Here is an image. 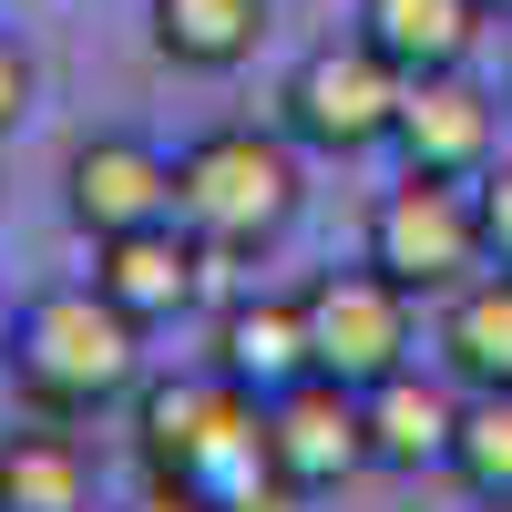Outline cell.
Wrapping results in <instances>:
<instances>
[{
    "mask_svg": "<svg viewBox=\"0 0 512 512\" xmlns=\"http://www.w3.org/2000/svg\"><path fill=\"white\" fill-rule=\"evenodd\" d=\"M482 11H502V21H512V0H482Z\"/></svg>",
    "mask_w": 512,
    "mask_h": 512,
    "instance_id": "22",
    "label": "cell"
},
{
    "mask_svg": "<svg viewBox=\"0 0 512 512\" xmlns=\"http://www.w3.org/2000/svg\"><path fill=\"white\" fill-rule=\"evenodd\" d=\"M420 175H482L492 164V93L472 72H420L400 93V134H390Z\"/></svg>",
    "mask_w": 512,
    "mask_h": 512,
    "instance_id": "10",
    "label": "cell"
},
{
    "mask_svg": "<svg viewBox=\"0 0 512 512\" xmlns=\"http://www.w3.org/2000/svg\"><path fill=\"white\" fill-rule=\"evenodd\" d=\"M482 512H512V502H482Z\"/></svg>",
    "mask_w": 512,
    "mask_h": 512,
    "instance_id": "23",
    "label": "cell"
},
{
    "mask_svg": "<svg viewBox=\"0 0 512 512\" xmlns=\"http://www.w3.org/2000/svg\"><path fill=\"white\" fill-rule=\"evenodd\" d=\"M134 441H144L154 482H185L216 512H287L297 502L287 472H277V441H267V400H246L226 369L154 379V390L134 400Z\"/></svg>",
    "mask_w": 512,
    "mask_h": 512,
    "instance_id": "1",
    "label": "cell"
},
{
    "mask_svg": "<svg viewBox=\"0 0 512 512\" xmlns=\"http://www.w3.org/2000/svg\"><path fill=\"white\" fill-rule=\"evenodd\" d=\"M369 267L379 277H400L410 297H451V287H472L492 267V246H482V185L472 175H410L369 205Z\"/></svg>",
    "mask_w": 512,
    "mask_h": 512,
    "instance_id": "4",
    "label": "cell"
},
{
    "mask_svg": "<svg viewBox=\"0 0 512 512\" xmlns=\"http://www.w3.org/2000/svg\"><path fill=\"white\" fill-rule=\"evenodd\" d=\"M62 205H72V226L93 246L134 236V226H164L175 216V154H154L144 134H93L62 164Z\"/></svg>",
    "mask_w": 512,
    "mask_h": 512,
    "instance_id": "7",
    "label": "cell"
},
{
    "mask_svg": "<svg viewBox=\"0 0 512 512\" xmlns=\"http://www.w3.org/2000/svg\"><path fill=\"white\" fill-rule=\"evenodd\" d=\"M297 308H308L318 379L379 390L390 369H410V287H400V277H379V267H328Z\"/></svg>",
    "mask_w": 512,
    "mask_h": 512,
    "instance_id": "6",
    "label": "cell"
},
{
    "mask_svg": "<svg viewBox=\"0 0 512 512\" xmlns=\"http://www.w3.org/2000/svg\"><path fill=\"white\" fill-rule=\"evenodd\" d=\"M267 41V0H154V52L185 72H236Z\"/></svg>",
    "mask_w": 512,
    "mask_h": 512,
    "instance_id": "16",
    "label": "cell"
},
{
    "mask_svg": "<svg viewBox=\"0 0 512 512\" xmlns=\"http://www.w3.org/2000/svg\"><path fill=\"white\" fill-rule=\"evenodd\" d=\"M441 472L472 502H512V390H472V400H461V431H451Z\"/></svg>",
    "mask_w": 512,
    "mask_h": 512,
    "instance_id": "17",
    "label": "cell"
},
{
    "mask_svg": "<svg viewBox=\"0 0 512 512\" xmlns=\"http://www.w3.org/2000/svg\"><path fill=\"white\" fill-rule=\"evenodd\" d=\"M359 410H369V461L379 472H431V461H451V431H461V390L451 379L390 369L379 390H359Z\"/></svg>",
    "mask_w": 512,
    "mask_h": 512,
    "instance_id": "11",
    "label": "cell"
},
{
    "mask_svg": "<svg viewBox=\"0 0 512 512\" xmlns=\"http://www.w3.org/2000/svg\"><path fill=\"white\" fill-rule=\"evenodd\" d=\"M482 0H359V41L369 52H390L410 82L420 72H461L472 62V41H482Z\"/></svg>",
    "mask_w": 512,
    "mask_h": 512,
    "instance_id": "13",
    "label": "cell"
},
{
    "mask_svg": "<svg viewBox=\"0 0 512 512\" xmlns=\"http://www.w3.org/2000/svg\"><path fill=\"white\" fill-rule=\"evenodd\" d=\"M441 369L461 390H512V267H482L441 308Z\"/></svg>",
    "mask_w": 512,
    "mask_h": 512,
    "instance_id": "14",
    "label": "cell"
},
{
    "mask_svg": "<svg viewBox=\"0 0 512 512\" xmlns=\"http://www.w3.org/2000/svg\"><path fill=\"white\" fill-rule=\"evenodd\" d=\"M482 246H492V267H512V154L502 164H482Z\"/></svg>",
    "mask_w": 512,
    "mask_h": 512,
    "instance_id": "18",
    "label": "cell"
},
{
    "mask_svg": "<svg viewBox=\"0 0 512 512\" xmlns=\"http://www.w3.org/2000/svg\"><path fill=\"white\" fill-rule=\"evenodd\" d=\"M297 154L256 123H216L175 154V226L205 246V256H246V246H277L287 216H297Z\"/></svg>",
    "mask_w": 512,
    "mask_h": 512,
    "instance_id": "3",
    "label": "cell"
},
{
    "mask_svg": "<svg viewBox=\"0 0 512 512\" xmlns=\"http://www.w3.org/2000/svg\"><path fill=\"white\" fill-rule=\"evenodd\" d=\"M134 512H216V502H195L185 482H144V502H134Z\"/></svg>",
    "mask_w": 512,
    "mask_h": 512,
    "instance_id": "20",
    "label": "cell"
},
{
    "mask_svg": "<svg viewBox=\"0 0 512 512\" xmlns=\"http://www.w3.org/2000/svg\"><path fill=\"white\" fill-rule=\"evenodd\" d=\"M93 287H103L134 328H164V318L195 308V287H205V246H195L175 216H164V226H134V236H103V246H93Z\"/></svg>",
    "mask_w": 512,
    "mask_h": 512,
    "instance_id": "9",
    "label": "cell"
},
{
    "mask_svg": "<svg viewBox=\"0 0 512 512\" xmlns=\"http://www.w3.org/2000/svg\"><path fill=\"white\" fill-rule=\"evenodd\" d=\"M21 113H31V52L0 31V134H21Z\"/></svg>",
    "mask_w": 512,
    "mask_h": 512,
    "instance_id": "19",
    "label": "cell"
},
{
    "mask_svg": "<svg viewBox=\"0 0 512 512\" xmlns=\"http://www.w3.org/2000/svg\"><path fill=\"white\" fill-rule=\"evenodd\" d=\"M267 441L287 492H338L349 472H369V410L349 379H297V390L267 400Z\"/></svg>",
    "mask_w": 512,
    "mask_h": 512,
    "instance_id": "8",
    "label": "cell"
},
{
    "mask_svg": "<svg viewBox=\"0 0 512 512\" xmlns=\"http://www.w3.org/2000/svg\"><path fill=\"white\" fill-rule=\"evenodd\" d=\"M93 502V461H82L72 431L31 420V431L0 441V512H82Z\"/></svg>",
    "mask_w": 512,
    "mask_h": 512,
    "instance_id": "15",
    "label": "cell"
},
{
    "mask_svg": "<svg viewBox=\"0 0 512 512\" xmlns=\"http://www.w3.org/2000/svg\"><path fill=\"white\" fill-rule=\"evenodd\" d=\"M216 369L236 379L246 400H277V390H297V379H318L308 308H297V297H256V308H226V328H216Z\"/></svg>",
    "mask_w": 512,
    "mask_h": 512,
    "instance_id": "12",
    "label": "cell"
},
{
    "mask_svg": "<svg viewBox=\"0 0 512 512\" xmlns=\"http://www.w3.org/2000/svg\"><path fill=\"white\" fill-rule=\"evenodd\" d=\"M11 318H21V308H11V297H0V359H11Z\"/></svg>",
    "mask_w": 512,
    "mask_h": 512,
    "instance_id": "21",
    "label": "cell"
},
{
    "mask_svg": "<svg viewBox=\"0 0 512 512\" xmlns=\"http://www.w3.org/2000/svg\"><path fill=\"white\" fill-rule=\"evenodd\" d=\"M400 93H410V72L349 31V41H318V52L287 72L277 103H287V134L308 154H369V144L400 134Z\"/></svg>",
    "mask_w": 512,
    "mask_h": 512,
    "instance_id": "5",
    "label": "cell"
},
{
    "mask_svg": "<svg viewBox=\"0 0 512 512\" xmlns=\"http://www.w3.org/2000/svg\"><path fill=\"white\" fill-rule=\"evenodd\" d=\"M134 369H144V328L103 287H52L11 318V379L41 420H82V410L123 400Z\"/></svg>",
    "mask_w": 512,
    "mask_h": 512,
    "instance_id": "2",
    "label": "cell"
}]
</instances>
